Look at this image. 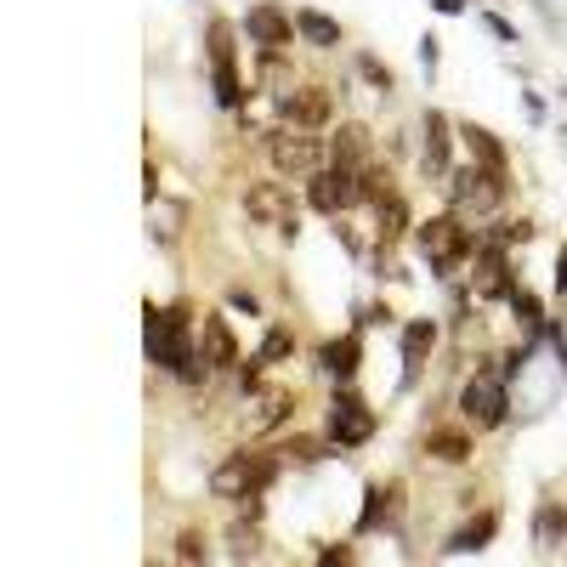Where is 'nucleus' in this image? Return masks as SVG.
Listing matches in <instances>:
<instances>
[{
  "mask_svg": "<svg viewBox=\"0 0 567 567\" xmlns=\"http://www.w3.org/2000/svg\"><path fill=\"white\" fill-rule=\"evenodd\" d=\"M142 318H148V358L159 363V369H171V374H182V381H199V347H194V312H187V307H148V312H142Z\"/></svg>",
  "mask_w": 567,
  "mask_h": 567,
  "instance_id": "nucleus-1",
  "label": "nucleus"
},
{
  "mask_svg": "<svg viewBox=\"0 0 567 567\" xmlns=\"http://www.w3.org/2000/svg\"><path fill=\"white\" fill-rule=\"evenodd\" d=\"M414 239H420V256L432 261V272H454V267H465L471 256H477V233L465 227L460 210H443L432 221H420Z\"/></svg>",
  "mask_w": 567,
  "mask_h": 567,
  "instance_id": "nucleus-2",
  "label": "nucleus"
},
{
  "mask_svg": "<svg viewBox=\"0 0 567 567\" xmlns=\"http://www.w3.org/2000/svg\"><path fill=\"white\" fill-rule=\"evenodd\" d=\"M443 194H449V210H460V216H488L505 199V176L471 159V165L443 176Z\"/></svg>",
  "mask_w": 567,
  "mask_h": 567,
  "instance_id": "nucleus-3",
  "label": "nucleus"
},
{
  "mask_svg": "<svg viewBox=\"0 0 567 567\" xmlns=\"http://www.w3.org/2000/svg\"><path fill=\"white\" fill-rule=\"evenodd\" d=\"M278 477V454H227L210 471V494L216 499H261V488Z\"/></svg>",
  "mask_w": 567,
  "mask_h": 567,
  "instance_id": "nucleus-4",
  "label": "nucleus"
},
{
  "mask_svg": "<svg viewBox=\"0 0 567 567\" xmlns=\"http://www.w3.org/2000/svg\"><path fill=\"white\" fill-rule=\"evenodd\" d=\"M267 159H272V171H278V176L307 182V176H318V171H323V142H318L312 131L278 125V131H267Z\"/></svg>",
  "mask_w": 567,
  "mask_h": 567,
  "instance_id": "nucleus-5",
  "label": "nucleus"
},
{
  "mask_svg": "<svg viewBox=\"0 0 567 567\" xmlns=\"http://www.w3.org/2000/svg\"><path fill=\"white\" fill-rule=\"evenodd\" d=\"M460 414H465V425H477V432H494V425H505L511 392H505V381H499L494 369H477V374L460 386Z\"/></svg>",
  "mask_w": 567,
  "mask_h": 567,
  "instance_id": "nucleus-6",
  "label": "nucleus"
},
{
  "mask_svg": "<svg viewBox=\"0 0 567 567\" xmlns=\"http://www.w3.org/2000/svg\"><path fill=\"white\" fill-rule=\"evenodd\" d=\"M245 210H250V221L272 227L278 239H296L301 233V210H296L290 194H284V182H250L245 187Z\"/></svg>",
  "mask_w": 567,
  "mask_h": 567,
  "instance_id": "nucleus-7",
  "label": "nucleus"
},
{
  "mask_svg": "<svg viewBox=\"0 0 567 567\" xmlns=\"http://www.w3.org/2000/svg\"><path fill=\"white\" fill-rule=\"evenodd\" d=\"M307 205H312V210H323V216H341V210L363 205V171L329 165V171L307 176Z\"/></svg>",
  "mask_w": 567,
  "mask_h": 567,
  "instance_id": "nucleus-8",
  "label": "nucleus"
},
{
  "mask_svg": "<svg viewBox=\"0 0 567 567\" xmlns=\"http://www.w3.org/2000/svg\"><path fill=\"white\" fill-rule=\"evenodd\" d=\"M205 40H210V80H216V103H221V109H239V103H245V85H239V69H233V23H227V18H210Z\"/></svg>",
  "mask_w": 567,
  "mask_h": 567,
  "instance_id": "nucleus-9",
  "label": "nucleus"
},
{
  "mask_svg": "<svg viewBox=\"0 0 567 567\" xmlns=\"http://www.w3.org/2000/svg\"><path fill=\"white\" fill-rule=\"evenodd\" d=\"M374 437V409L358 398V392H336V403H329V443L336 449H363Z\"/></svg>",
  "mask_w": 567,
  "mask_h": 567,
  "instance_id": "nucleus-10",
  "label": "nucleus"
},
{
  "mask_svg": "<svg viewBox=\"0 0 567 567\" xmlns=\"http://www.w3.org/2000/svg\"><path fill=\"white\" fill-rule=\"evenodd\" d=\"M278 114H284V125H296V131H323L329 114H336V97H329L323 85H296V91L278 97Z\"/></svg>",
  "mask_w": 567,
  "mask_h": 567,
  "instance_id": "nucleus-11",
  "label": "nucleus"
},
{
  "mask_svg": "<svg viewBox=\"0 0 567 567\" xmlns=\"http://www.w3.org/2000/svg\"><path fill=\"white\" fill-rule=\"evenodd\" d=\"M471 284H477L483 301H511L516 278H511V261H505V245H477V256H471Z\"/></svg>",
  "mask_w": 567,
  "mask_h": 567,
  "instance_id": "nucleus-12",
  "label": "nucleus"
},
{
  "mask_svg": "<svg viewBox=\"0 0 567 567\" xmlns=\"http://www.w3.org/2000/svg\"><path fill=\"white\" fill-rule=\"evenodd\" d=\"M245 34H250L256 45H267V52H284V45L296 40V18H284L272 0H261V7L245 12Z\"/></svg>",
  "mask_w": 567,
  "mask_h": 567,
  "instance_id": "nucleus-13",
  "label": "nucleus"
},
{
  "mask_svg": "<svg viewBox=\"0 0 567 567\" xmlns=\"http://www.w3.org/2000/svg\"><path fill=\"white\" fill-rule=\"evenodd\" d=\"M199 358H205V369H233V363H239V341H233L227 318L205 312V323H199Z\"/></svg>",
  "mask_w": 567,
  "mask_h": 567,
  "instance_id": "nucleus-14",
  "label": "nucleus"
},
{
  "mask_svg": "<svg viewBox=\"0 0 567 567\" xmlns=\"http://www.w3.org/2000/svg\"><path fill=\"white\" fill-rule=\"evenodd\" d=\"M437 347V318H409L403 323V374L414 381V369H420V358Z\"/></svg>",
  "mask_w": 567,
  "mask_h": 567,
  "instance_id": "nucleus-15",
  "label": "nucleus"
},
{
  "mask_svg": "<svg viewBox=\"0 0 567 567\" xmlns=\"http://www.w3.org/2000/svg\"><path fill=\"white\" fill-rule=\"evenodd\" d=\"M449 154H454V136H449V120L432 109L425 114V171H437V176H449L454 165H449Z\"/></svg>",
  "mask_w": 567,
  "mask_h": 567,
  "instance_id": "nucleus-16",
  "label": "nucleus"
},
{
  "mask_svg": "<svg viewBox=\"0 0 567 567\" xmlns=\"http://www.w3.org/2000/svg\"><path fill=\"white\" fill-rule=\"evenodd\" d=\"M296 34H301L307 45H318V52H336V45H341V23L323 18V12H312V7L296 12Z\"/></svg>",
  "mask_w": 567,
  "mask_h": 567,
  "instance_id": "nucleus-17",
  "label": "nucleus"
},
{
  "mask_svg": "<svg viewBox=\"0 0 567 567\" xmlns=\"http://www.w3.org/2000/svg\"><path fill=\"white\" fill-rule=\"evenodd\" d=\"M290 392H284V386H267V392H256L250 398V425H256V432H272V425H284V414H290Z\"/></svg>",
  "mask_w": 567,
  "mask_h": 567,
  "instance_id": "nucleus-18",
  "label": "nucleus"
},
{
  "mask_svg": "<svg viewBox=\"0 0 567 567\" xmlns=\"http://www.w3.org/2000/svg\"><path fill=\"white\" fill-rule=\"evenodd\" d=\"M374 233H381V245H398L403 233H409V205H403V194H392V199L374 205Z\"/></svg>",
  "mask_w": 567,
  "mask_h": 567,
  "instance_id": "nucleus-19",
  "label": "nucleus"
},
{
  "mask_svg": "<svg viewBox=\"0 0 567 567\" xmlns=\"http://www.w3.org/2000/svg\"><path fill=\"white\" fill-rule=\"evenodd\" d=\"M460 136H465V148H471V159H477V165H488V171H499V176H505V148H499V142H494V131H483V125H465Z\"/></svg>",
  "mask_w": 567,
  "mask_h": 567,
  "instance_id": "nucleus-20",
  "label": "nucleus"
},
{
  "mask_svg": "<svg viewBox=\"0 0 567 567\" xmlns=\"http://www.w3.org/2000/svg\"><path fill=\"white\" fill-rule=\"evenodd\" d=\"M323 369H329V374H336V381L347 386L352 374H358V336H347V341H329V347H323Z\"/></svg>",
  "mask_w": 567,
  "mask_h": 567,
  "instance_id": "nucleus-21",
  "label": "nucleus"
},
{
  "mask_svg": "<svg viewBox=\"0 0 567 567\" xmlns=\"http://www.w3.org/2000/svg\"><path fill=\"white\" fill-rule=\"evenodd\" d=\"M425 454L443 460V465H465L471 460V437L465 432H432V437H425Z\"/></svg>",
  "mask_w": 567,
  "mask_h": 567,
  "instance_id": "nucleus-22",
  "label": "nucleus"
},
{
  "mask_svg": "<svg viewBox=\"0 0 567 567\" xmlns=\"http://www.w3.org/2000/svg\"><path fill=\"white\" fill-rule=\"evenodd\" d=\"M494 528H499V516H494V511H483L477 523H465V528L449 539V550H483V545L494 539Z\"/></svg>",
  "mask_w": 567,
  "mask_h": 567,
  "instance_id": "nucleus-23",
  "label": "nucleus"
},
{
  "mask_svg": "<svg viewBox=\"0 0 567 567\" xmlns=\"http://www.w3.org/2000/svg\"><path fill=\"white\" fill-rule=\"evenodd\" d=\"M176 567H210V545L199 528H182L176 534Z\"/></svg>",
  "mask_w": 567,
  "mask_h": 567,
  "instance_id": "nucleus-24",
  "label": "nucleus"
},
{
  "mask_svg": "<svg viewBox=\"0 0 567 567\" xmlns=\"http://www.w3.org/2000/svg\"><path fill=\"white\" fill-rule=\"evenodd\" d=\"M363 148H369V136H363L358 125H341V136H336V165L363 171Z\"/></svg>",
  "mask_w": 567,
  "mask_h": 567,
  "instance_id": "nucleus-25",
  "label": "nucleus"
},
{
  "mask_svg": "<svg viewBox=\"0 0 567 567\" xmlns=\"http://www.w3.org/2000/svg\"><path fill=\"white\" fill-rule=\"evenodd\" d=\"M511 312L523 318L528 329H539V323H545V307H539V296H534V290H523V284L511 290Z\"/></svg>",
  "mask_w": 567,
  "mask_h": 567,
  "instance_id": "nucleus-26",
  "label": "nucleus"
},
{
  "mask_svg": "<svg viewBox=\"0 0 567 567\" xmlns=\"http://www.w3.org/2000/svg\"><path fill=\"white\" fill-rule=\"evenodd\" d=\"M182 216H187L182 205H154V239L159 245H171L176 233H182Z\"/></svg>",
  "mask_w": 567,
  "mask_h": 567,
  "instance_id": "nucleus-27",
  "label": "nucleus"
},
{
  "mask_svg": "<svg viewBox=\"0 0 567 567\" xmlns=\"http://www.w3.org/2000/svg\"><path fill=\"white\" fill-rule=\"evenodd\" d=\"M296 341H290V329H267V341H261V363H278V358H290Z\"/></svg>",
  "mask_w": 567,
  "mask_h": 567,
  "instance_id": "nucleus-28",
  "label": "nucleus"
},
{
  "mask_svg": "<svg viewBox=\"0 0 567 567\" xmlns=\"http://www.w3.org/2000/svg\"><path fill=\"white\" fill-rule=\"evenodd\" d=\"M358 69H363V80H369V85H381V91H392V69H381V63H374V58H363Z\"/></svg>",
  "mask_w": 567,
  "mask_h": 567,
  "instance_id": "nucleus-29",
  "label": "nucleus"
},
{
  "mask_svg": "<svg viewBox=\"0 0 567 567\" xmlns=\"http://www.w3.org/2000/svg\"><path fill=\"white\" fill-rule=\"evenodd\" d=\"M233 550H239V556H256L261 545H256V528L245 534V528H233Z\"/></svg>",
  "mask_w": 567,
  "mask_h": 567,
  "instance_id": "nucleus-30",
  "label": "nucleus"
},
{
  "mask_svg": "<svg viewBox=\"0 0 567 567\" xmlns=\"http://www.w3.org/2000/svg\"><path fill=\"white\" fill-rule=\"evenodd\" d=\"M318 567H352V550H347V545H341V550H323Z\"/></svg>",
  "mask_w": 567,
  "mask_h": 567,
  "instance_id": "nucleus-31",
  "label": "nucleus"
},
{
  "mask_svg": "<svg viewBox=\"0 0 567 567\" xmlns=\"http://www.w3.org/2000/svg\"><path fill=\"white\" fill-rule=\"evenodd\" d=\"M227 301H233V307H239V312H250V318H256V296H250V290H233Z\"/></svg>",
  "mask_w": 567,
  "mask_h": 567,
  "instance_id": "nucleus-32",
  "label": "nucleus"
},
{
  "mask_svg": "<svg viewBox=\"0 0 567 567\" xmlns=\"http://www.w3.org/2000/svg\"><path fill=\"white\" fill-rule=\"evenodd\" d=\"M556 296H567V245H561V256H556Z\"/></svg>",
  "mask_w": 567,
  "mask_h": 567,
  "instance_id": "nucleus-33",
  "label": "nucleus"
},
{
  "mask_svg": "<svg viewBox=\"0 0 567 567\" xmlns=\"http://www.w3.org/2000/svg\"><path fill=\"white\" fill-rule=\"evenodd\" d=\"M561 545H567V523H561Z\"/></svg>",
  "mask_w": 567,
  "mask_h": 567,
  "instance_id": "nucleus-34",
  "label": "nucleus"
}]
</instances>
